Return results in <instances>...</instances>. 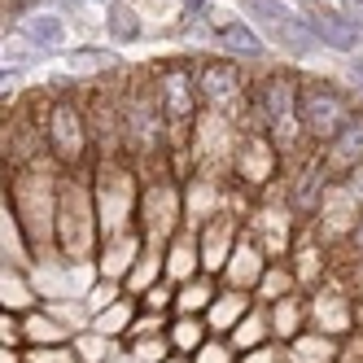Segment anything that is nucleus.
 <instances>
[{
	"instance_id": "obj_1",
	"label": "nucleus",
	"mask_w": 363,
	"mask_h": 363,
	"mask_svg": "<svg viewBox=\"0 0 363 363\" xmlns=\"http://www.w3.org/2000/svg\"><path fill=\"white\" fill-rule=\"evenodd\" d=\"M350 96L342 88H333L324 79H306L298 84V123H302V136L315 140V145H328L337 132L346 127L350 118Z\"/></svg>"
},
{
	"instance_id": "obj_2",
	"label": "nucleus",
	"mask_w": 363,
	"mask_h": 363,
	"mask_svg": "<svg viewBox=\"0 0 363 363\" xmlns=\"http://www.w3.org/2000/svg\"><path fill=\"white\" fill-rule=\"evenodd\" d=\"M258 114H263V127L280 153H294L306 136L298 123V79L294 74H272L258 92Z\"/></svg>"
},
{
	"instance_id": "obj_3",
	"label": "nucleus",
	"mask_w": 363,
	"mask_h": 363,
	"mask_svg": "<svg viewBox=\"0 0 363 363\" xmlns=\"http://www.w3.org/2000/svg\"><path fill=\"white\" fill-rule=\"evenodd\" d=\"M193 88H197V101H206L211 110H228V106H237L241 92H245V74L237 62H206L197 74H193Z\"/></svg>"
},
{
	"instance_id": "obj_4",
	"label": "nucleus",
	"mask_w": 363,
	"mask_h": 363,
	"mask_svg": "<svg viewBox=\"0 0 363 363\" xmlns=\"http://www.w3.org/2000/svg\"><path fill=\"white\" fill-rule=\"evenodd\" d=\"M153 96H158V110H162V123L167 127H184L197 110V88H193V74L184 66H167L153 84Z\"/></svg>"
},
{
	"instance_id": "obj_5",
	"label": "nucleus",
	"mask_w": 363,
	"mask_h": 363,
	"mask_svg": "<svg viewBox=\"0 0 363 363\" xmlns=\"http://www.w3.org/2000/svg\"><path fill=\"white\" fill-rule=\"evenodd\" d=\"M306 328L328 333V337H342L354 328V302L346 294H315L306 302Z\"/></svg>"
},
{
	"instance_id": "obj_6",
	"label": "nucleus",
	"mask_w": 363,
	"mask_h": 363,
	"mask_svg": "<svg viewBox=\"0 0 363 363\" xmlns=\"http://www.w3.org/2000/svg\"><path fill=\"white\" fill-rule=\"evenodd\" d=\"M302 18H306L311 35H315V44H324V48H337V53H354V48L363 44L359 27H350V22H346L342 13H333V9H306Z\"/></svg>"
},
{
	"instance_id": "obj_7",
	"label": "nucleus",
	"mask_w": 363,
	"mask_h": 363,
	"mask_svg": "<svg viewBox=\"0 0 363 363\" xmlns=\"http://www.w3.org/2000/svg\"><path fill=\"white\" fill-rule=\"evenodd\" d=\"M328 171H350V167H363V114L354 110L350 118H346V127L337 132L328 145H324V158H320Z\"/></svg>"
},
{
	"instance_id": "obj_8",
	"label": "nucleus",
	"mask_w": 363,
	"mask_h": 363,
	"mask_svg": "<svg viewBox=\"0 0 363 363\" xmlns=\"http://www.w3.org/2000/svg\"><path fill=\"white\" fill-rule=\"evenodd\" d=\"M263 272H267V254L258 250L254 241H241L237 237V245H232V254H228V263H223L219 276H228V289L254 294V284H258V276H263Z\"/></svg>"
},
{
	"instance_id": "obj_9",
	"label": "nucleus",
	"mask_w": 363,
	"mask_h": 363,
	"mask_svg": "<svg viewBox=\"0 0 363 363\" xmlns=\"http://www.w3.org/2000/svg\"><path fill=\"white\" fill-rule=\"evenodd\" d=\"M254 306V294H245V289H215V298H211V306H206V333L211 337H228L232 328L241 324V315Z\"/></svg>"
},
{
	"instance_id": "obj_10",
	"label": "nucleus",
	"mask_w": 363,
	"mask_h": 363,
	"mask_svg": "<svg viewBox=\"0 0 363 363\" xmlns=\"http://www.w3.org/2000/svg\"><path fill=\"white\" fill-rule=\"evenodd\" d=\"M333 359H337V337L315 333V328H302L280 350V363H333Z\"/></svg>"
},
{
	"instance_id": "obj_11",
	"label": "nucleus",
	"mask_w": 363,
	"mask_h": 363,
	"mask_svg": "<svg viewBox=\"0 0 363 363\" xmlns=\"http://www.w3.org/2000/svg\"><path fill=\"white\" fill-rule=\"evenodd\" d=\"M232 245H237V228H232V219H215L211 228H206L201 250H197L201 272H206V276H219L223 263H228V254H232Z\"/></svg>"
},
{
	"instance_id": "obj_12",
	"label": "nucleus",
	"mask_w": 363,
	"mask_h": 363,
	"mask_svg": "<svg viewBox=\"0 0 363 363\" xmlns=\"http://www.w3.org/2000/svg\"><path fill=\"white\" fill-rule=\"evenodd\" d=\"M272 342V320H267V306H250L245 315H241V324L228 333V346L237 350V354H245V350H254V346H267Z\"/></svg>"
},
{
	"instance_id": "obj_13",
	"label": "nucleus",
	"mask_w": 363,
	"mask_h": 363,
	"mask_svg": "<svg viewBox=\"0 0 363 363\" xmlns=\"http://www.w3.org/2000/svg\"><path fill=\"white\" fill-rule=\"evenodd\" d=\"M267 320H272V337H280V342H294V337L306 328V298L302 294H289L267 306Z\"/></svg>"
},
{
	"instance_id": "obj_14",
	"label": "nucleus",
	"mask_w": 363,
	"mask_h": 363,
	"mask_svg": "<svg viewBox=\"0 0 363 363\" xmlns=\"http://www.w3.org/2000/svg\"><path fill=\"white\" fill-rule=\"evenodd\" d=\"M132 320H136V298L127 294V298H114L110 306H101V311H96V315H92V333H101V337H110V342H118V337H127Z\"/></svg>"
},
{
	"instance_id": "obj_15",
	"label": "nucleus",
	"mask_w": 363,
	"mask_h": 363,
	"mask_svg": "<svg viewBox=\"0 0 363 363\" xmlns=\"http://www.w3.org/2000/svg\"><path fill=\"white\" fill-rule=\"evenodd\" d=\"M211 298H215V280L206 276V272H197L193 280H184L175 289V315H206Z\"/></svg>"
},
{
	"instance_id": "obj_16",
	"label": "nucleus",
	"mask_w": 363,
	"mask_h": 363,
	"mask_svg": "<svg viewBox=\"0 0 363 363\" xmlns=\"http://www.w3.org/2000/svg\"><path fill=\"white\" fill-rule=\"evenodd\" d=\"M206 337H211V333H206V320H201V315H171V324H167V342H171V350L184 354V359L206 342Z\"/></svg>"
},
{
	"instance_id": "obj_17",
	"label": "nucleus",
	"mask_w": 363,
	"mask_h": 363,
	"mask_svg": "<svg viewBox=\"0 0 363 363\" xmlns=\"http://www.w3.org/2000/svg\"><path fill=\"white\" fill-rule=\"evenodd\" d=\"M289 294H298L294 272H289V267H280V263H267V272L258 276V284H254V302H258V306H272V302L289 298Z\"/></svg>"
},
{
	"instance_id": "obj_18",
	"label": "nucleus",
	"mask_w": 363,
	"mask_h": 363,
	"mask_svg": "<svg viewBox=\"0 0 363 363\" xmlns=\"http://www.w3.org/2000/svg\"><path fill=\"white\" fill-rule=\"evenodd\" d=\"M197 272H201V258H197L193 241H189V237H179V245L171 241V254H167V263H162V276H171L175 284H184V280H193Z\"/></svg>"
},
{
	"instance_id": "obj_19",
	"label": "nucleus",
	"mask_w": 363,
	"mask_h": 363,
	"mask_svg": "<svg viewBox=\"0 0 363 363\" xmlns=\"http://www.w3.org/2000/svg\"><path fill=\"white\" fill-rule=\"evenodd\" d=\"M219 44L228 48L232 57H245V62L263 57V40H258L250 27H241V22H232V27H223V31H219Z\"/></svg>"
},
{
	"instance_id": "obj_20",
	"label": "nucleus",
	"mask_w": 363,
	"mask_h": 363,
	"mask_svg": "<svg viewBox=\"0 0 363 363\" xmlns=\"http://www.w3.org/2000/svg\"><path fill=\"white\" fill-rule=\"evenodd\" d=\"M22 35H27L35 48H57L62 44V18L57 13H35L22 22Z\"/></svg>"
},
{
	"instance_id": "obj_21",
	"label": "nucleus",
	"mask_w": 363,
	"mask_h": 363,
	"mask_svg": "<svg viewBox=\"0 0 363 363\" xmlns=\"http://www.w3.org/2000/svg\"><path fill=\"white\" fill-rule=\"evenodd\" d=\"M22 337H31L35 346H66L70 342V328L62 324V320H48V315H31L27 320V328H22Z\"/></svg>"
},
{
	"instance_id": "obj_22",
	"label": "nucleus",
	"mask_w": 363,
	"mask_h": 363,
	"mask_svg": "<svg viewBox=\"0 0 363 363\" xmlns=\"http://www.w3.org/2000/svg\"><path fill=\"white\" fill-rule=\"evenodd\" d=\"M175 350H171V342H167V333H158V337H136L132 342V359L136 363H162V359H171Z\"/></svg>"
},
{
	"instance_id": "obj_23",
	"label": "nucleus",
	"mask_w": 363,
	"mask_h": 363,
	"mask_svg": "<svg viewBox=\"0 0 363 363\" xmlns=\"http://www.w3.org/2000/svg\"><path fill=\"white\" fill-rule=\"evenodd\" d=\"M189 363H237V350L228 346V337H206V342L189 354Z\"/></svg>"
},
{
	"instance_id": "obj_24",
	"label": "nucleus",
	"mask_w": 363,
	"mask_h": 363,
	"mask_svg": "<svg viewBox=\"0 0 363 363\" xmlns=\"http://www.w3.org/2000/svg\"><path fill=\"white\" fill-rule=\"evenodd\" d=\"M320 258H324V254H320V245H315V250H311V245H302V250H298V263L289 267V272H294V280H298V284H315V276L324 272V263H320Z\"/></svg>"
},
{
	"instance_id": "obj_25",
	"label": "nucleus",
	"mask_w": 363,
	"mask_h": 363,
	"mask_svg": "<svg viewBox=\"0 0 363 363\" xmlns=\"http://www.w3.org/2000/svg\"><path fill=\"white\" fill-rule=\"evenodd\" d=\"M140 311H153V315H171L175 311V294H171V284H149V289L140 294Z\"/></svg>"
},
{
	"instance_id": "obj_26",
	"label": "nucleus",
	"mask_w": 363,
	"mask_h": 363,
	"mask_svg": "<svg viewBox=\"0 0 363 363\" xmlns=\"http://www.w3.org/2000/svg\"><path fill=\"white\" fill-rule=\"evenodd\" d=\"M27 363H79V354L70 350V342L66 346H35L27 354Z\"/></svg>"
},
{
	"instance_id": "obj_27",
	"label": "nucleus",
	"mask_w": 363,
	"mask_h": 363,
	"mask_svg": "<svg viewBox=\"0 0 363 363\" xmlns=\"http://www.w3.org/2000/svg\"><path fill=\"white\" fill-rule=\"evenodd\" d=\"M333 363H363V328H350V342H337Z\"/></svg>"
},
{
	"instance_id": "obj_28",
	"label": "nucleus",
	"mask_w": 363,
	"mask_h": 363,
	"mask_svg": "<svg viewBox=\"0 0 363 363\" xmlns=\"http://www.w3.org/2000/svg\"><path fill=\"white\" fill-rule=\"evenodd\" d=\"M337 189H342L354 206H363V167H350V171H346V179H342Z\"/></svg>"
},
{
	"instance_id": "obj_29",
	"label": "nucleus",
	"mask_w": 363,
	"mask_h": 363,
	"mask_svg": "<svg viewBox=\"0 0 363 363\" xmlns=\"http://www.w3.org/2000/svg\"><path fill=\"white\" fill-rule=\"evenodd\" d=\"M333 13H342L346 22H350V27H359V35H363V0H333Z\"/></svg>"
},
{
	"instance_id": "obj_30",
	"label": "nucleus",
	"mask_w": 363,
	"mask_h": 363,
	"mask_svg": "<svg viewBox=\"0 0 363 363\" xmlns=\"http://www.w3.org/2000/svg\"><path fill=\"white\" fill-rule=\"evenodd\" d=\"M237 363H280V346H254V350H245V354H237Z\"/></svg>"
},
{
	"instance_id": "obj_31",
	"label": "nucleus",
	"mask_w": 363,
	"mask_h": 363,
	"mask_svg": "<svg viewBox=\"0 0 363 363\" xmlns=\"http://www.w3.org/2000/svg\"><path fill=\"white\" fill-rule=\"evenodd\" d=\"M13 342H18V324H13L9 315H0V346L13 350Z\"/></svg>"
},
{
	"instance_id": "obj_32",
	"label": "nucleus",
	"mask_w": 363,
	"mask_h": 363,
	"mask_svg": "<svg viewBox=\"0 0 363 363\" xmlns=\"http://www.w3.org/2000/svg\"><path fill=\"white\" fill-rule=\"evenodd\" d=\"M346 241H350V250H354V254H363V215L350 223V237H346Z\"/></svg>"
},
{
	"instance_id": "obj_33",
	"label": "nucleus",
	"mask_w": 363,
	"mask_h": 363,
	"mask_svg": "<svg viewBox=\"0 0 363 363\" xmlns=\"http://www.w3.org/2000/svg\"><path fill=\"white\" fill-rule=\"evenodd\" d=\"M0 363H18V354H13V350H5V346H0Z\"/></svg>"
},
{
	"instance_id": "obj_34",
	"label": "nucleus",
	"mask_w": 363,
	"mask_h": 363,
	"mask_svg": "<svg viewBox=\"0 0 363 363\" xmlns=\"http://www.w3.org/2000/svg\"><path fill=\"white\" fill-rule=\"evenodd\" d=\"M106 363H136V359H132V354H110Z\"/></svg>"
},
{
	"instance_id": "obj_35",
	"label": "nucleus",
	"mask_w": 363,
	"mask_h": 363,
	"mask_svg": "<svg viewBox=\"0 0 363 363\" xmlns=\"http://www.w3.org/2000/svg\"><path fill=\"white\" fill-rule=\"evenodd\" d=\"M162 363H189V359H184V354H171V359H162Z\"/></svg>"
}]
</instances>
